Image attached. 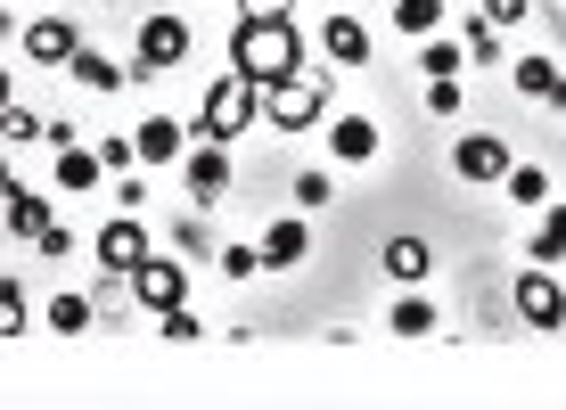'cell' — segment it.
Returning a JSON list of instances; mask_svg holds the SVG:
<instances>
[{"mask_svg":"<svg viewBox=\"0 0 566 410\" xmlns=\"http://www.w3.org/2000/svg\"><path fill=\"white\" fill-rule=\"evenodd\" d=\"M230 66L247 74V83H287V74L304 66V33H296V17H239L230 25Z\"/></svg>","mask_w":566,"mask_h":410,"instance_id":"1","label":"cell"},{"mask_svg":"<svg viewBox=\"0 0 566 410\" xmlns=\"http://www.w3.org/2000/svg\"><path fill=\"white\" fill-rule=\"evenodd\" d=\"M247 124H263V83H247V74L230 66L222 83L206 91V107H198V124H189V132H198V140H222V148H230Z\"/></svg>","mask_w":566,"mask_h":410,"instance_id":"2","label":"cell"},{"mask_svg":"<svg viewBox=\"0 0 566 410\" xmlns=\"http://www.w3.org/2000/svg\"><path fill=\"white\" fill-rule=\"evenodd\" d=\"M321 115H328V83H321L312 66H296L287 83L263 91V124H271V132H312Z\"/></svg>","mask_w":566,"mask_h":410,"instance_id":"3","label":"cell"},{"mask_svg":"<svg viewBox=\"0 0 566 410\" xmlns=\"http://www.w3.org/2000/svg\"><path fill=\"white\" fill-rule=\"evenodd\" d=\"M91 255H99V271H107V280H132V263H140V255H156V239H148V222H140V213H115V222H99Z\"/></svg>","mask_w":566,"mask_h":410,"instance_id":"4","label":"cell"},{"mask_svg":"<svg viewBox=\"0 0 566 410\" xmlns=\"http://www.w3.org/2000/svg\"><path fill=\"white\" fill-rule=\"evenodd\" d=\"M181 57H189V25H181V17H148L140 50H132V83H156V74L181 66Z\"/></svg>","mask_w":566,"mask_h":410,"instance_id":"5","label":"cell"},{"mask_svg":"<svg viewBox=\"0 0 566 410\" xmlns=\"http://www.w3.org/2000/svg\"><path fill=\"white\" fill-rule=\"evenodd\" d=\"M517 156H510V140L501 132H460L452 140V172L460 181H476V189H501V172H510Z\"/></svg>","mask_w":566,"mask_h":410,"instance_id":"6","label":"cell"},{"mask_svg":"<svg viewBox=\"0 0 566 410\" xmlns=\"http://www.w3.org/2000/svg\"><path fill=\"white\" fill-rule=\"evenodd\" d=\"M181 189H189V206H198V213L222 206L230 198V148L222 140H198V148L181 156Z\"/></svg>","mask_w":566,"mask_h":410,"instance_id":"7","label":"cell"},{"mask_svg":"<svg viewBox=\"0 0 566 410\" xmlns=\"http://www.w3.org/2000/svg\"><path fill=\"white\" fill-rule=\"evenodd\" d=\"M510 304H517V320H525V328H566V287L551 280V263H534V271H517V287H510Z\"/></svg>","mask_w":566,"mask_h":410,"instance_id":"8","label":"cell"},{"mask_svg":"<svg viewBox=\"0 0 566 410\" xmlns=\"http://www.w3.org/2000/svg\"><path fill=\"white\" fill-rule=\"evenodd\" d=\"M132 296H140V312H172V304H189V271L172 255H140L132 263Z\"/></svg>","mask_w":566,"mask_h":410,"instance_id":"9","label":"cell"},{"mask_svg":"<svg viewBox=\"0 0 566 410\" xmlns=\"http://www.w3.org/2000/svg\"><path fill=\"white\" fill-rule=\"evenodd\" d=\"M74 50H83V33H74L66 17H33L25 25V66H66Z\"/></svg>","mask_w":566,"mask_h":410,"instance_id":"10","label":"cell"},{"mask_svg":"<svg viewBox=\"0 0 566 410\" xmlns=\"http://www.w3.org/2000/svg\"><path fill=\"white\" fill-rule=\"evenodd\" d=\"M255 246H263V271H296V263L312 255V230H304V213H280V222H271Z\"/></svg>","mask_w":566,"mask_h":410,"instance_id":"11","label":"cell"},{"mask_svg":"<svg viewBox=\"0 0 566 410\" xmlns=\"http://www.w3.org/2000/svg\"><path fill=\"white\" fill-rule=\"evenodd\" d=\"M378 263H386V280H402V287H419L427 271H436V246L419 239V230H402V239H386L378 246Z\"/></svg>","mask_w":566,"mask_h":410,"instance_id":"12","label":"cell"},{"mask_svg":"<svg viewBox=\"0 0 566 410\" xmlns=\"http://www.w3.org/2000/svg\"><path fill=\"white\" fill-rule=\"evenodd\" d=\"M321 50L337 57V66H369V50H378V42H369V25H361L354 9H337V17L321 25Z\"/></svg>","mask_w":566,"mask_h":410,"instance_id":"13","label":"cell"},{"mask_svg":"<svg viewBox=\"0 0 566 410\" xmlns=\"http://www.w3.org/2000/svg\"><path fill=\"white\" fill-rule=\"evenodd\" d=\"M132 148H140V165H181V156H189V132L172 124V115H148V124L132 132Z\"/></svg>","mask_w":566,"mask_h":410,"instance_id":"14","label":"cell"},{"mask_svg":"<svg viewBox=\"0 0 566 410\" xmlns=\"http://www.w3.org/2000/svg\"><path fill=\"white\" fill-rule=\"evenodd\" d=\"M66 74L91 91V99H115V91L132 83V66H115V57H99V50H74V57H66Z\"/></svg>","mask_w":566,"mask_h":410,"instance_id":"15","label":"cell"},{"mask_svg":"<svg viewBox=\"0 0 566 410\" xmlns=\"http://www.w3.org/2000/svg\"><path fill=\"white\" fill-rule=\"evenodd\" d=\"M328 156H337V165H369V156H378V124H369V115H337V124H328Z\"/></svg>","mask_w":566,"mask_h":410,"instance_id":"16","label":"cell"},{"mask_svg":"<svg viewBox=\"0 0 566 410\" xmlns=\"http://www.w3.org/2000/svg\"><path fill=\"white\" fill-rule=\"evenodd\" d=\"M510 83L525 91V99H551V107H566V66H558V57H517V66H510Z\"/></svg>","mask_w":566,"mask_h":410,"instance_id":"17","label":"cell"},{"mask_svg":"<svg viewBox=\"0 0 566 410\" xmlns=\"http://www.w3.org/2000/svg\"><path fill=\"white\" fill-rule=\"evenodd\" d=\"M0 213H9V230H17V239H42V230L57 222V213H50V198H42V189H17V198H0Z\"/></svg>","mask_w":566,"mask_h":410,"instance_id":"18","label":"cell"},{"mask_svg":"<svg viewBox=\"0 0 566 410\" xmlns=\"http://www.w3.org/2000/svg\"><path fill=\"white\" fill-rule=\"evenodd\" d=\"M107 181V165H99V148H57V189H99Z\"/></svg>","mask_w":566,"mask_h":410,"instance_id":"19","label":"cell"},{"mask_svg":"<svg viewBox=\"0 0 566 410\" xmlns=\"http://www.w3.org/2000/svg\"><path fill=\"white\" fill-rule=\"evenodd\" d=\"M436 320H443V312H436V304H427V296H419V287H402V304H395V312H386V328H395V337H436Z\"/></svg>","mask_w":566,"mask_h":410,"instance_id":"20","label":"cell"},{"mask_svg":"<svg viewBox=\"0 0 566 410\" xmlns=\"http://www.w3.org/2000/svg\"><path fill=\"white\" fill-rule=\"evenodd\" d=\"M460 66H468V50L452 42V33H427V42H419V74H427V83H452Z\"/></svg>","mask_w":566,"mask_h":410,"instance_id":"21","label":"cell"},{"mask_svg":"<svg viewBox=\"0 0 566 410\" xmlns=\"http://www.w3.org/2000/svg\"><path fill=\"white\" fill-rule=\"evenodd\" d=\"M91 320H99V304H91V296H50L42 304V328H57V337H83Z\"/></svg>","mask_w":566,"mask_h":410,"instance_id":"22","label":"cell"},{"mask_svg":"<svg viewBox=\"0 0 566 410\" xmlns=\"http://www.w3.org/2000/svg\"><path fill=\"white\" fill-rule=\"evenodd\" d=\"M501 198H517V206H551V172H542V165H510V172H501Z\"/></svg>","mask_w":566,"mask_h":410,"instance_id":"23","label":"cell"},{"mask_svg":"<svg viewBox=\"0 0 566 410\" xmlns=\"http://www.w3.org/2000/svg\"><path fill=\"white\" fill-rule=\"evenodd\" d=\"M534 263H558L566 255V206H542V222H534V246H525Z\"/></svg>","mask_w":566,"mask_h":410,"instance_id":"24","label":"cell"},{"mask_svg":"<svg viewBox=\"0 0 566 410\" xmlns=\"http://www.w3.org/2000/svg\"><path fill=\"white\" fill-rule=\"evenodd\" d=\"M460 50H468V66H493V57H510V50H501V25H484V17H468V25H460Z\"/></svg>","mask_w":566,"mask_h":410,"instance_id":"25","label":"cell"},{"mask_svg":"<svg viewBox=\"0 0 566 410\" xmlns=\"http://www.w3.org/2000/svg\"><path fill=\"white\" fill-rule=\"evenodd\" d=\"M395 25L411 42H427V33H443V0H395Z\"/></svg>","mask_w":566,"mask_h":410,"instance_id":"26","label":"cell"},{"mask_svg":"<svg viewBox=\"0 0 566 410\" xmlns=\"http://www.w3.org/2000/svg\"><path fill=\"white\" fill-rule=\"evenodd\" d=\"M287 198H296V213H321L328 198H337V189H328V172L312 165V172H296V181H287Z\"/></svg>","mask_w":566,"mask_h":410,"instance_id":"27","label":"cell"},{"mask_svg":"<svg viewBox=\"0 0 566 410\" xmlns=\"http://www.w3.org/2000/svg\"><path fill=\"white\" fill-rule=\"evenodd\" d=\"M0 140H17V148H33V140H42V115H33V107H0Z\"/></svg>","mask_w":566,"mask_h":410,"instance_id":"28","label":"cell"},{"mask_svg":"<svg viewBox=\"0 0 566 410\" xmlns=\"http://www.w3.org/2000/svg\"><path fill=\"white\" fill-rule=\"evenodd\" d=\"M156 337H172V345H189V337H206V320L189 304H172V312H156Z\"/></svg>","mask_w":566,"mask_h":410,"instance_id":"29","label":"cell"},{"mask_svg":"<svg viewBox=\"0 0 566 410\" xmlns=\"http://www.w3.org/2000/svg\"><path fill=\"white\" fill-rule=\"evenodd\" d=\"M213 263H222V280H255V271H263V246H213Z\"/></svg>","mask_w":566,"mask_h":410,"instance_id":"30","label":"cell"},{"mask_svg":"<svg viewBox=\"0 0 566 410\" xmlns=\"http://www.w3.org/2000/svg\"><path fill=\"white\" fill-rule=\"evenodd\" d=\"M0 337H25V287L0 280Z\"/></svg>","mask_w":566,"mask_h":410,"instance_id":"31","label":"cell"},{"mask_svg":"<svg viewBox=\"0 0 566 410\" xmlns=\"http://www.w3.org/2000/svg\"><path fill=\"white\" fill-rule=\"evenodd\" d=\"M484 25H501V33H510V25H525V17H534V0H484Z\"/></svg>","mask_w":566,"mask_h":410,"instance_id":"32","label":"cell"},{"mask_svg":"<svg viewBox=\"0 0 566 410\" xmlns=\"http://www.w3.org/2000/svg\"><path fill=\"white\" fill-rule=\"evenodd\" d=\"M33 255H42V263H66V255H74V230H57V222H50L42 239H33Z\"/></svg>","mask_w":566,"mask_h":410,"instance_id":"33","label":"cell"},{"mask_svg":"<svg viewBox=\"0 0 566 410\" xmlns=\"http://www.w3.org/2000/svg\"><path fill=\"white\" fill-rule=\"evenodd\" d=\"M172 246H189V255H213V246H206V222H198V213H181V222H172Z\"/></svg>","mask_w":566,"mask_h":410,"instance_id":"34","label":"cell"},{"mask_svg":"<svg viewBox=\"0 0 566 410\" xmlns=\"http://www.w3.org/2000/svg\"><path fill=\"white\" fill-rule=\"evenodd\" d=\"M427 115H460V74L452 83H427Z\"/></svg>","mask_w":566,"mask_h":410,"instance_id":"35","label":"cell"},{"mask_svg":"<svg viewBox=\"0 0 566 410\" xmlns=\"http://www.w3.org/2000/svg\"><path fill=\"white\" fill-rule=\"evenodd\" d=\"M99 165L107 172H132V165H140V148H132V140H99Z\"/></svg>","mask_w":566,"mask_h":410,"instance_id":"36","label":"cell"},{"mask_svg":"<svg viewBox=\"0 0 566 410\" xmlns=\"http://www.w3.org/2000/svg\"><path fill=\"white\" fill-rule=\"evenodd\" d=\"M115 206H124V213H140V206H148V181H132V172H124V181H115Z\"/></svg>","mask_w":566,"mask_h":410,"instance_id":"37","label":"cell"},{"mask_svg":"<svg viewBox=\"0 0 566 410\" xmlns=\"http://www.w3.org/2000/svg\"><path fill=\"white\" fill-rule=\"evenodd\" d=\"M239 17H296V0H239Z\"/></svg>","mask_w":566,"mask_h":410,"instance_id":"38","label":"cell"},{"mask_svg":"<svg viewBox=\"0 0 566 410\" xmlns=\"http://www.w3.org/2000/svg\"><path fill=\"white\" fill-rule=\"evenodd\" d=\"M0 198H17V165H9V156H0Z\"/></svg>","mask_w":566,"mask_h":410,"instance_id":"39","label":"cell"},{"mask_svg":"<svg viewBox=\"0 0 566 410\" xmlns=\"http://www.w3.org/2000/svg\"><path fill=\"white\" fill-rule=\"evenodd\" d=\"M9 99H17V91H9V66H0V107H9Z\"/></svg>","mask_w":566,"mask_h":410,"instance_id":"40","label":"cell"},{"mask_svg":"<svg viewBox=\"0 0 566 410\" xmlns=\"http://www.w3.org/2000/svg\"><path fill=\"white\" fill-rule=\"evenodd\" d=\"M0 33H9V9H0Z\"/></svg>","mask_w":566,"mask_h":410,"instance_id":"41","label":"cell"}]
</instances>
